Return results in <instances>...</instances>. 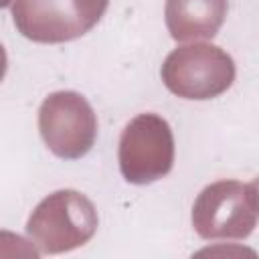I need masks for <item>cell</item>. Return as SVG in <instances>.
Returning a JSON list of instances; mask_svg holds the SVG:
<instances>
[{
  "mask_svg": "<svg viewBox=\"0 0 259 259\" xmlns=\"http://www.w3.org/2000/svg\"><path fill=\"white\" fill-rule=\"evenodd\" d=\"M109 0H12V20L34 42H69L87 34L107 10Z\"/></svg>",
  "mask_w": 259,
  "mask_h": 259,
  "instance_id": "1",
  "label": "cell"
},
{
  "mask_svg": "<svg viewBox=\"0 0 259 259\" xmlns=\"http://www.w3.org/2000/svg\"><path fill=\"white\" fill-rule=\"evenodd\" d=\"M97 229V212L77 190H57L30 214L26 233L42 253H63L85 245Z\"/></svg>",
  "mask_w": 259,
  "mask_h": 259,
  "instance_id": "2",
  "label": "cell"
},
{
  "mask_svg": "<svg viewBox=\"0 0 259 259\" xmlns=\"http://www.w3.org/2000/svg\"><path fill=\"white\" fill-rule=\"evenodd\" d=\"M164 85L182 99H212L235 81L233 59L214 45L194 42L174 49L162 65Z\"/></svg>",
  "mask_w": 259,
  "mask_h": 259,
  "instance_id": "3",
  "label": "cell"
},
{
  "mask_svg": "<svg viewBox=\"0 0 259 259\" xmlns=\"http://www.w3.org/2000/svg\"><path fill=\"white\" fill-rule=\"evenodd\" d=\"M259 204L251 184L219 180L192 206V227L202 239H245L257 225Z\"/></svg>",
  "mask_w": 259,
  "mask_h": 259,
  "instance_id": "4",
  "label": "cell"
},
{
  "mask_svg": "<svg viewBox=\"0 0 259 259\" xmlns=\"http://www.w3.org/2000/svg\"><path fill=\"white\" fill-rule=\"evenodd\" d=\"M119 170L132 184H150L172 170L174 138L166 119L156 113L134 117L119 138Z\"/></svg>",
  "mask_w": 259,
  "mask_h": 259,
  "instance_id": "5",
  "label": "cell"
},
{
  "mask_svg": "<svg viewBox=\"0 0 259 259\" xmlns=\"http://www.w3.org/2000/svg\"><path fill=\"white\" fill-rule=\"evenodd\" d=\"M38 132L55 156L77 160L95 144L97 117L83 95L57 91L51 93L38 109Z\"/></svg>",
  "mask_w": 259,
  "mask_h": 259,
  "instance_id": "6",
  "label": "cell"
},
{
  "mask_svg": "<svg viewBox=\"0 0 259 259\" xmlns=\"http://www.w3.org/2000/svg\"><path fill=\"white\" fill-rule=\"evenodd\" d=\"M227 0H166L164 16L174 40L212 38L227 18Z\"/></svg>",
  "mask_w": 259,
  "mask_h": 259,
  "instance_id": "7",
  "label": "cell"
},
{
  "mask_svg": "<svg viewBox=\"0 0 259 259\" xmlns=\"http://www.w3.org/2000/svg\"><path fill=\"white\" fill-rule=\"evenodd\" d=\"M251 184V188H253V194H255V200H257V204H259V178H255L253 182H249Z\"/></svg>",
  "mask_w": 259,
  "mask_h": 259,
  "instance_id": "8",
  "label": "cell"
}]
</instances>
